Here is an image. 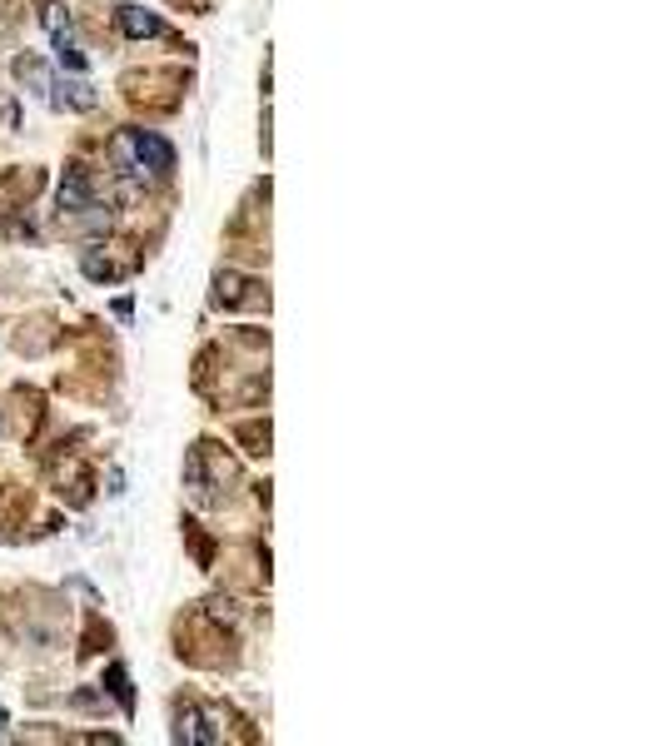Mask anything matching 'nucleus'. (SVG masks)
I'll return each mask as SVG.
<instances>
[{
	"instance_id": "f257e3e1",
	"label": "nucleus",
	"mask_w": 662,
	"mask_h": 746,
	"mask_svg": "<svg viewBox=\"0 0 662 746\" xmlns=\"http://www.w3.org/2000/svg\"><path fill=\"white\" fill-rule=\"evenodd\" d=\"M115 149L130 155L135 175H169V169H175V145L155 130H125L120 140H115Z\"/></svg>"
},
{
	"instance_id": "f03ea898",
	"label": "nucleus",
	"mask_w": 662,
	"mask_h": 746,
	"mask_svg": "<svg viewBox=\"0 0 662 746\" xmlns=\"http://www.w3.org/2000/svg\"><path fill=\"white\" fill-rule=\"evenodd\" d=\"M46 25H50V40H56V60L66 70H75V75H85V50L75 45V35H70V25H60V5H46Z\"/></svg>"
},
{
	"instance_id": "7ed1b4c3",
	"label": "nucleus",
	"mask_w": 662,
	"mask_h": 746,
	"mask_svg": "<svg viewBox=\"0 0 662 746\" xmlns=\"http://www.w3.org/2000/svg\"><path fill=\"white\" fill-rule=\"evenodd\" d=\"M95 205V189H90V175H85V165H70L66 179H60V215H80V209Z\"/></svg>"
},
{
	"instance_id": "20e7f679",
	"label": "nucleus",
	"mask_w": 662,
	"mask_h": 746,
	"mask_svg": "<svg viewBox=\"0 0 662 746\" xmlns=\"http://www.w3.org/2000/svg\"><path fill=\"white\" fill-rule=\"evenodd\" d=\"M175 737H179V741H189V746H215V741H219V731H209V727H205V717H199L195 707H185V711H179Z\"/></svg>"
},
{
	"instance_id": "39448f33",
	"label": "nucleus",
	"mask_w": 662,
	"mask_h": 746,
	"mask_svg": "<svg viewBox=\"0 0 662 746\" xmlns=\"http://www.w3.org/2000/svg\"><path fill=\"white\" fill-rule=\"evenodd\" d=\"M185 483H189V498H195L199 508L215 503V493H209V478H205V453H199V448L185 458Z\"/></svg>"
},
{
	"instance_id": "423d86ee",
	"label": "nucleus",
	"mask_w": 662,
	"mask_h": 746,
	"mask_svg": "<svg viewBox=\"0 0 662 746\" xmlns=\"http://www.w3.org/2000/svg\"><path fill=\"white\" fill-rule=\"evenodd\" d=\"M120 30L130 40H149V35H159V15H149L140 5H120Z\"/></svg>"
},
{
	"instance_id": "0eeeda50",
	"label": "nucleus",
	"mask_w": 662,
	"mask_h": 746,
	"mask_svg": "<svg viewBox=\"0 0 662 746\" xmlns=\"http://www.w3.org/2000/svg\"><path fill=\"white\" fill-rule=\"evenodd\" d=\"M56 100H60V105H70V110H95V90H90L85 80H66Z\"/></svg>"
},
{
	"instance_id": "6e6552de",
	"label": "nucleus",
	"mask_w": 662,
	"mask_h": 746,
	"mask_svg": "<svg viewBox=\"0 0 662 746\" xmlns=\"http://www.w3.org/2000/svg\"><path fill=\"white\" fill-rule=\"evenodd\" d=\"M215 298H219V304H239V298H244V279H239V274H219V279H215Z\"/></svg>"
},
{
	"instance_id": "1a4fd4ad",
	"label": "nucleus",
	"mask_w": 662,
	"mask_h": 746,
	"mask_svg": "<svg viewBox=\"0 0 662 746\" xmlns=\"http://www.w3.org/2000/svg\"><path fill=\"white\" fill-rule=\"evenodd\" d=\"M110 691L120 697V707H135V691H130V677H125V667H110Z\"/></svg>"
},
{
	"instance_id": "9d476101",
	"label": "nucleus",
	"mask_w": 662,
	"mask_h": 746,
	"mask_svg": "<svg viewBox=\"0 0 662 746\" xmlns=\"http://www.w3.org/2000/svg\"><path fill=\"white\" fill-rule=\"evenodd\" d=\"M85 274H90V279H110L115 269H110V264L100 259V254H85Z\"/></svg>"
},
{
	"instance_id": "9b49d317",
	"label": "nucleus",
	"mask_w": 662,
	"mask_h": 746,
	"mask_svg": "<svg viewBox=\"0 0 662 746\" xmlns=\"http://www.w3.org/2000/svg\"><path fill=\"white\" fill-rule=\"evenodd\" d=\"M5 721H10V717H5V707H0V727H5Z\"/></svg>"
},
{
	"instance_id": "f8f14e48",
	"label": "nucleus",
	"mask_w": 662,
	"mask_h": 746,
	"mask_svg": "<svg viewBox=\"0 0 662 746\" xmlns=\"http://www.w3.org/2000/svg\"><path fill=\"white\" fill-rule=\"evenodd\" d=\"M0 428H5V423H0Z\"/></svg>"
}]
</instances>
